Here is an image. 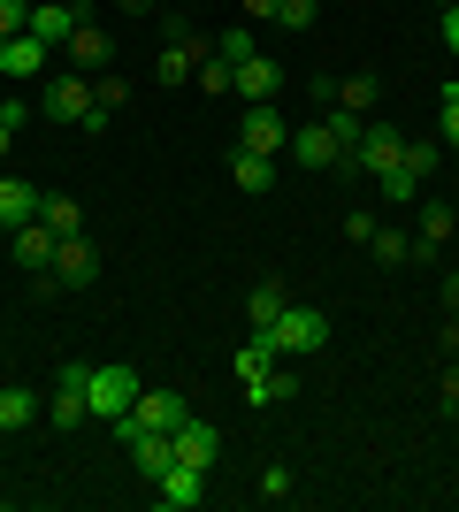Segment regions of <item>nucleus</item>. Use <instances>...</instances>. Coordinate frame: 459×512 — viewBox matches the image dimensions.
<instances>
[{
    "mask_svg": "<svg viewBox=\"0 0 459 512\" xmlns=\"http://www.w3.org/2000/svg\"><path fill=\"white\" fill-rule=\"evenodd\" d=\"M261 337L276 344L284 360H314V352H322V344H329V314H322V306H284V314L268 321Z\"/></svg>",
    "mask_w": 459,
    "mask_h": 512,
    "instance_id": "1",
    "label": "nucleus"
},
{
    "mask_svg": "<svg viewBox=\"0 0 459 512\" xmlns=\"http://www.w3.org/2000/svg\"><path fill=\"white\" fill-rule=\"evenodd\" d=\"M184 421H192V406H184L176 390H138V406L115 421V436H123V444H138V436H153V428H161V436H176Z\"/></svg>",
    "mask_w": 459,
    "mask_h": 512,
    "instance_id": "2",
    "label": "nucleus"
},
{
    "mask_svg": "<svg viewBox=\"0 0 459 512\" xmlns=\"http://www.w3.org/2000/svg\"><path fill=\"white\" fill-rule=\"evenodd\" d=\"M138 390H146V383H138V367H92V383H85V398H92V421H123V413H131L138 406Z\"/></svg>",
    "mask_w": 459,
    "mask_h": 512,
    "instance_id": "3",
    "label": "nucleus"
},
{
    "mask_svg": "<svg viewBox=\"0 0 459 512\" xmlns=\"http://www.w3.org/2000/svg\"><path fill=\"white\" fill-rule=\"evenodd\" d=\"M92 107H100V100H92V77H85V69H62V77L46 85L39 115H46V123H77V130H85V115H92Z\"/></svg>",
    "mask_w": 459,
    "mask_h": 512,
    "instance_id": "4",
    "label": "nucleus"
},
{
    "mask_svg": "<svg viewBox=\"0 0 459 512\" xmlns=\"http://www.w3.org/2000/svg\"><path fill=\"white\" fill-rule=\"evenodd\" d=\"M429 176H437V146H414V138H406V153H398L391 176H383V199H391V207H414V192Z\"/></svg>",
    "mask_w": 459,
    "mask_h": 512,
    "instance_id": "5",
    "label": "nucleus"
},
{
    "mask_svg": "<svg viewBox=\"0 0 459 512\" xmlns=\"http://www.w3.org/2000/svg\"><path fill=\"white\" fill-rule=\"evenodd\" d=\"M398 153H406V138H398L391 123H368V130H360V146H352V161H345V169H352V176H368V184H383Z\"/></svg>",
    "mask_w": 459,
    "mask_h": 512,
    "instance_id": "6",
    "label": "nucleus"
},
{
    "mask_svg": "<svg viewBox=\"0 0 459 512\" xmlns=\"http://www.w3.org/2000/svg\"><path fill=\"white\" fill-rule=\"evenodd\" d=\"M215 46L199 39V31H184V23H169V39H161V85H184V77H199V62H207Z\"/></svg>",
    "mask_w": 459,
    "mask_h": 512,
    "instance_id": "7",
    "label": "nucleus"
},
{
    "mask_svg": "<svg viewBox=\"0 0 459 512\" xmlns=\"http://www.w3.org/2000/svg\"><path fill=\"white\" fill-rule=\"evenodd\" d=\"M291 161H299V169H345V138L329 130V115L291 130Z\"/></svg>",
    "mask_w": 459,
    "mask_h": 512,
    "instance_id": "8",
    "label": "nucleus"
},
{
    "mask_svg": "<svg viewBox=\"0 0 459 512\" xmlns=\"http://www.w3.org/2000/svg\"><path fill=\"white\" fill-rule=\"evenodd\" d=\"M46 276H54V291H85L92 276H100V253H92V237L77 230V237H62V245H54V268H46Z\"/></svg>",
    "mask_w": 459,
    "mask_h": 512,
    "instance_id": "9",
    "label": "nucleus"
},
{
    "mask_svg": "<svg viewBox=\"0 0 459 512\" xmlns=\"http://www.w3.org/2000/svg\"><path fill=\"white\" fill-rule=\"evenodd\" d=\"M238 146H245V153H268V161H276V153L291 146V130H284V115H276V100H253V107H245Z\"/></svg>",
    "mask_w": 459,
    "mask_h": 512,
    "instance_id": "10",
    "label": "nucleus"
},
{
    "mask_svg": "<svg viewBox=\"0 0 459 512\" xmlns=\"http://www.w3.org/2000/svg\"><path fill=\"white\" fill-rule=\"evenodd\" d=\"M85 383H92V367H85V360H69V367H62V383H54V428H77V421H92V398H85Z\"/></svg>",
    "mask_w": 459,
    "mask_h": 512,
    "instance_id": "11",
    "label": "nucleus"
},
{
    "mask_svg": "<svg viewBox=\"0 0 459 512\" xmlns=\"http://www.w3.org/2000/svg\"><path fill=\"white\" fill-rule=\"evenodd\" d=\"M77 23H85L77 0H31V39H39V46H69Z\"/></svg>",
    "mask_w": 459,
    "mask_h": 512,
    "instance_id": "12",
    "label": "nucleus"
},
{
    "mask_svg": "<svg viewBox=\"0 0 459 512\" xmlns=\"http://www.w3.org/2000/svg\"><path fill=\"white\" fill-rule=\"evenodd\" d=\"M46 192L39 184H23V176H0V230H23V222H39Z\"/></svg>",
    "mask_w": 459,
    "mask_h": 512,
    "instance_id": "13",
    "label": "nucleus"
},
{
    "mask_svg": "<svg viewBox=\"0 0 459 512\" xmlns=\"http://www.w3.org/2000/svg\"><path fill=\"white\" fill-rule=\"evenodd\" d=\"M108 62H115L108 31H100V23H77V31H69V69H85V77H100Z\"/></svg>",
    "mask_w": 459,
    "mask_h": 512,
    "instance_id": "14",
    "label": "nucleus"
},
{
    "mask_svg": "<svg viewBox=\"0 0 459 512\" xmlns=\"http://www.w3.org/2000/svg\"><path fill=\"white\" fill-rule=\"evenodd\" d=\"M54 245H62V237L46 230V222H23V230H8V253H16L31 276H39V268H54Z\"/></svg>",
    "mask_w": 459,
    "mask_h": 512,
    "instance_id": "15",
    "label": "nucleus"
},
{
    "mask_svg": "<svg viewBox=\"0 0 459 512\" xmlns=\"http://www.w3.org/2000/svg\"><path fill=\"white\" fill-rule=\"evenodd\" d=\"M199 497H207V467H184V459H176V467L161 474V505H169V512H192Z\"/></svg>",
    "mask_w": 459,
    "mask_h": 512,
    "instance_id": "16",
    "label": "nucleus"
},
{
    "mask_svg": "<svg viewBox=\"0 0 459 512\" xmlns=\"http://www.w3.org/2000/svg\"><path fill=\"white\" fill-rule=\"evenodd\" d=\"M176 459H184V467H215V459H222V428L184 421V428H176Z\"/></svg>",
    "mask_w": 459,
    "mask_h": 512,
    "instance_id": "17",
    "label": "nucleus"
},
{
    "mask_svg": "<svg viewBox=\"0 0 459 512\" xmlns=\"http://www.w3.org/2000/svg\"><path fill=\"white\" fill-rule=\"evenodd\" d=\"M276 85H284V69L268 62V54H253V62H238V85H230V92L253 107V100H276Z\"/></svg>",
    "mask_w": 459,
    "mask_h": 512,
    "instance_id": "18",
    "label": "nucleus"
},
{
    "mask_svg": "<svg viewBox=\"0 0 459 512\" xmlns=\"http://www.w3.org/2000/svg\"><path fill=\"white\" fill-rule=\"evenodd\" d=\"M46 54H54V46H39L31 31H16V39L0 46V77H39V69H46Z\"/></svg>",
    "mask_w": 459,
    "mask_h": 512,
    "instance_id": "19",
    "label": "nucleus"
},
{
    "mask_svg": "<svg viewBox=\"0 0 459 512\" xmlns=\"http://www.w3.org/2000/svg\"><path fill=\"white\" fill-rule=\"evenodd\" d=\"M131 467L146 474V482H161V474L176 467V436H161V428H153V436H138V444H131Z\"/></svg>",
    "mask_w": 459,
    "mask_h": 512,
    "instance_id": "20",
    "label": "nucleus"
},
{
    "mask_svg": "<svg viewBox=\"0 0 459 512\" xmlns=\"http://www.w3.org/2000/svg\"><path fill=\"white\" fill-rule=\"evenodd\" d=\"M291 390H299V375H291V360H276L268 375L245 383V398H253V406H291Z\"/></svg>",
    "mask_w": 459,
    "mask_h": 512,
    "instance_id": "21",
    "label": "nucleus"
},
{
    "mask_svg": "<svg viewBox=\"0 0 459 512\" xmlns=\"http://www.w3.org/2000/svg\"><path fill=\"white\" fill-rule=\"evenodd\" d=\"M230 184H238V192H268V184H276V161H268V153H230Z\"/></svg>",
    "mask_w": 459,
    "mask_h": 512,
    "instance_id": "22",
    "label": "nucleus"
},
{
    "mask_svg": "<svg viewBox=\"0 0 459 512\" xmlns=\"http://www.w3.org/2000/svg\"><path fill=\"white\" fill-rule=\"evenodd\" d=\"M452 230H459V214L444 207V199H429V207H421V245H414V253H437V245H452Z\"/></svg>",
    "mask_w": 459,
    "mask_h": 512,
    "instance_id": "23",
    "label": "nucleus"
},
{
    "mask_svg": "<svg viewBox=\"0 0 459 512\" xmlns=\"http://www.w3.org/2000/svg\"><path fill=\"white\" fill-rule=\"evenodd\" d=\"M276 360H284V352H276V344H268L261 329H253V337L238 344V360H230V367H238V383H253V375H268V367H276Z\"/></svg>",
    "mask_w": 459,
    "mask_h": 512,
    "instance_id": "24",
    "label": "nucleus"
},
{
    "mask_svg": "<svg viewBox=\"0 0 459 512\" xmlns=\"http://www.w3.org/2000/svg\"><path fill=\"white\" fill-rule=\"evenodd\" d=\"M31 421H39V390L8 383V390H0V428H31Z\"/></svg>",
    "mask_w": 459,
    "mask_h": 512,
    "instance_id": "25",
    "label": "nucleus"
},
{
    "mask_svg": "<svg viewBox=\"0 0 459 512\" xmlns=\"http://www.w3.org/2000/svg\"><path fill=\"white\" fill-rule=\"evenodd\" d=\"M39 222H46V230H54V237H77V230H85V207H77V199H62V192H46Z\"/></svg>",
    "mask_w": 459,
    "mask_h": 512,
    "instance_id": "26",
    "label": "nucleus"
},
{
    "mask_svg": "<svg viewBox=\"0 0 459 512\" xmlns=\"http://www.w3.org/2000/svg\"><path fill=\"white\" fill-rule=\"evenodd\" d=\"M284 306H291L284 283H253V299H245V321H253V329H268V321L284 314Z\"/></svg>",
    "mask_w": 459,
    "mask_h": 512,
    "instance_id": "27",
    "label": "nucleus"
},
{
    "mask_svg": "<svg viewBox=\"0 0 459 512\" xmlns=\"http://www.w3.org/2000/svg\"><path fill=\"white\" fill-rule=\"evenodd\" d=\"M337 107L345 115H375V77H337Z\"/></svg>",
    "mask_w": 459,
    "mask_h": 512,
    "instance_id": "28",
    "label": "nucleus"
},
{
    "mask_svg": "<svg viewBox=\"0 0 459 512\" xmlns=\"http://www.w3.org/2000/svg\"><path fill=\"white\" fill-rule=\"evenodd\" d=\"M368 253L383 260V268H398V260L414 253V237H406V230H375V237H368Z\"/></svg>",
    "mask_w": 459,
    "mask_h": 512,
    "instance_id": "29",
    "label": "nucleus"
},
{
    "mask_svg": "<svg viewBox=\"0 0 459 512\" xmlns=\"http://www.w3.org/2000/svg\"><path fill=\"white\" fill-rule=\"evenodd\" d=\"M215 54H222V62H230V69H238V62H253L261 46H253V31H245V23H238V31H222V39H215Z\"/></svg>",
    "mask_w": 459,
    "mask_h": 512,
    "instance_id": "30",
    "label": "nucleus"
},
{
    "mask_svg": "<svg viewBox=\"0 0 459 512\" xmlns=\"http://www.w3.org/2000/svg\"><path fill=\"white\" fill-rule=\"evenodd\" d=\"M230 85H238V69L222 62V54H215V62H199V92H230Z\"/></svg>",
    "mask_w": 459,
    "mask_h": 512,
    "instance_id": "31",
    "label": "nucleus"
},
{
    "mask_svg": "<svg viewBox=\"0 0 459 512\" xmlns=\"http://www.w3.org/2000/svg\"><path fill=\"white\" fill-rule=\"evenodd\" d=\"M92 100H100V107H108V115H115V107L131 100V85H123V77H115V69H108V77H92Z\"/></svg>",
    "mask_w": 459,
    "mask_h": 512,
    "instance_id": "32",
    "label": "nucleus"
},
{
    "mask_svg": "<svg viewBox=\"0 0 459 512\" xmlns=\"http://www.w3.org/2000/svg\"><path fill=\"white\" fill-rule=\"evenodd\" d=\"M16 31H31V0H0V39H16Z\"/></svg>",
    "mask_w": 459,
    "mask_h": 512,
    "instance_id": "33",
    "label": "nucleus"
},
{
    "mask_svg": "<svg viewBox=\"0 0 459 512\" xmlns=\"http://www.w3.org/2000/svg\"><path fill=\"white\" fill-rule=\"evenodd\" d=\"M276 23H284V31H306V23H314V0H284V8H276Z\"/></svg>",
    "mask_w": 459,
    "mask_h": 512,
    "instance_id": "34",
    "label": "nucleus"
},
{
    "mask_svg": "<svg viewBox=\"0 0 459 512\" xmlns=\"http://www.w3.org/2000/svg\"><path fill=\"white\" fill-rule=\"evenodd\" d=\"M437 123H444V146L459 153V92L452 85H444V115H437Z\"/></svg>",
    "mask_w": 459,
    "mask_h": 512,
    "instance_id": "35",
    "label": "nucleus"
},
{
    "mask_svg": "<svg viewBox=\"0 0 459 512\" xmlns=\"http://www.w3.org/2000/svg\"><path fill=\"white\" fill-rule=\"evenodd\" d=\"M375 230H383V222H375V214H345V237H352V245H368Z\"/></svg>",
    "mask_w": 459,
    "mask_h": 512,
    "instance_id": "36",
    "label": "nucleus"
},
{
    "mask_svg": "<svg viewBox=\"0 0 459 512\" xmlns=\"http://www.w3.org/2000/svg\"><path fill=\"white\" fill-rule=\"evenodd\" d=\"M0 123H8V130H23V123H31V100H0Z\"/></svg>",
    "mask_w": 459,
    "mask_h": 512,
    "instance_id": "37",
    "label": "nucleus"
},
{
    "mask_svg": "<svg viewBox=\"0 0 459 512\" xmlns=\"http://www.w3.org/2000/svg\"><path fill=\"white\" fill-rule=\"evenodd\" d=\"M444 46L459 54V8H444Z\"/></svg>",
    "mask_w": 459,
    "mask_h": 512,
    "instance_id": "38",
    "label": "nucleus"
},
{
    "mask_svg": "<svg viewBox=\"0 0 459 512\" xmlns=\"http://www.w3.org/2000/svg\"><path fill=\"white\" fill-rule=\"evenodd\" d=\"M276 8H284V0H245V16H268V23H276Z\"/></svg>",
    "mask_w": 459,
    "mask_h": 512,
    "instance_id": "39",
    "label": "nucleus"
},
{
    "mask_svg": "<svg viewBox=\"0 0 459 512\" xmlns=\"http://www.w3.org/2000/svg\"><path fill=\"white\" fill-rule=\"evenodd\" d=\"M444 306H452V314H459V276H452V283H444Z\"/></svg>",
    "mask_w": 459,
    "mask_h": 512,
    "instance_id": "40",
    "label": "nucleus"
},
{
    "mask_svg": "<svg viewBox=\"0 0 459 512\" xmlns=\"http://www.w3.org/2000/svg\"><path fill=\"white\" fill-rule=\"evenodd\" d=\"M444 406H452V421H459V383H444Z\"/></svg>",
    "mask_w": 459,
    "mask_h": 512,
    "instance_id": "41",
    "label": "nucleus"
},
{
    "mask_svg": "<svg viewBox=\"0 0 459 512\" xmlns=\"http://www.w3.org/2000/svg\"><path fill=\"white\" fill-rule=\"evenodd\" d=\"M8 146H16V130H8V123H0V161H8Z\"/></svg>",
    "mask_w": 459,
    "mask_h": 512,
    "instance_id": "42",
    "label": "nucleus"
},
{
    "mask_svg": "<svg viewBox=\"0 0 459 512\" xmlns=\"http://www.w3.org/2000/svg\"><path fill=\"white\" fill-rule=\"evenodd\" d=\"M123 8H153V0H123Z\"/></svg>",
    "mask_w": 459,
    "mask_h": 512,
    "instance_id": "43",
    "label": "nucleus"
},
{
    "mask_svg": "<svg viewBox=\"0 0 459 512\" xmlns=\"http://www.w3.org/2000/svg\"><path fill=\"white\" fill-rule=\"evenodd\" d=\"M0 253H8V230H0Z\"/></svg>",
    "mask_w": 459,
    "mask_h": 512,
    "instance_id": "44",
    "label": "nucleus"
},
{
    "mask_svg": "<svg viewBox=\"0 0 459 512\" xmlns=\"http://www.w3.org/2000/svg\"><path fill=\"white\" fill-rule=\"evenodd\" d=\"M444 8H459V0H444Z\"/></svg>",
    "mask_w": 459,
    "mask_h": 512,
    "instance_id": "45",
    "label": "nucleus"
},
{
    "mask_svg": "<svg viewBox=\"0 0 459 512\" xmlns=\"http://www.w3.org/2000/svg\"><path fill=\"white\" fill-rule=\"evenodd\" d=\"M0 46H8V39H0Z\"/></svg>",
    "mask_w": 459,
    "mask_h": 512,
    "instance_id": "46",
    "label": "nucleus"
},
{
    "mask_svg": "<svg viewBox=\"0 0 459 512\" xmlns=\"http://www.w3.org/2000/svg\"><path fill=\"white\" fill-rule=\"evenodd\" d=\"M452 92H459V85H452Z\"/></svg>",
    "mask_w": 459,
    "mask_h": 512,
    "instance_id": "47",
    "label": "nucleus"
}]
</instances>
